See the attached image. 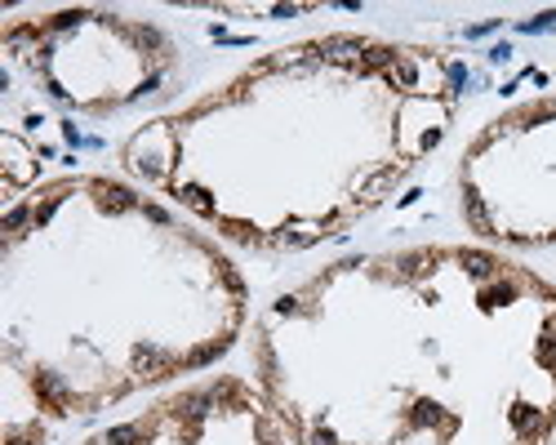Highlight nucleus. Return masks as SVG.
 <instances>
[{
  "mask_svg": "<svg viewBox=\"0 0 556 445\" xmlns=\"http://www.w3.org/2000/svg\"><path fill=\"white\" fill-rule=\"evenodd\" d=\"M294 445H547L556 285L485 245L326 263L250 326Z\"/></svg>",
  "mask_w": 556,
  "mask_h": 445,
  "instance_id": "obj_1",
  "label": "nucleus"
},
{
  "mask_svg": "<svg viewBox=\"0 0 556 445\" xmlns=\"http://www.w3.org/2000/svg\"><path fill=\"white\" fill-rule=\"evenodd\" d=\"M245 321L227 250L125 178L63 174L5 205L0 366L50 423L210 370Z\"/></svg>",
  "mask_w": 556,
  "mask_h": 445,
  "instance_id": "obj_3",
  "label": "nucleus"
},
{
  "mask_svg": "<svg viewBox=\"0 0 556 445\" xmlns=\"http://www.w3.org/2000/svg\"><path fill=\"white\" fill-rule=\"evenodd\" d=\"M80 445H294L245 374H210L156 396L148 410L89 432Z\"/></svg>",
  "mask_w": 556,
  "mask_h": 445,
  "instance_id": "obj_6",
  "label": "nucleus"
},
{
  "mask_svg": "<svg viewBox=\"0 0 556 445\" xmlns=\"http://www.w3.org/2000/svg\"><path fill=\"white\" fill-rule=\"evenodd\" d=\"M458 85L432 44L330 31L143 120L116 161L218 241L299 254L356 228L445 143Z\"/></svg>",
  "mask_w": 556,
  "mask_h": 445,
  "instance_id": "obj_2",
  "label": "nucleus"
},
{
  "mask_svg": "<svg viewBox=\"0 0 556 445\" xmlns=\"http://www.w3.org/2000/svg\"><path fill=\"white\" fill-rule=\"evenodd\" d=\"M468 228L498 245H556V89L498 112L458 161Z\"/></svg>",
  "mask_w": 556,
  "mask_h": 445,
  "instance_id": "obj_5",
  "label": "nucleus"
},
{
  "mask_svg": "<svg viewBox=\"0 0 556 445\" xmlns=\"http://www.w3.org/2000/svg\"><path fill=\"white\" fill-rule=\"evenodd\" d=\"M0 54H5V89L27 85L45 107L89 120L161 94L178 63L174 40L156 23L112 10L10 18Z\"/></svg>",
  "mask_w": 556,
  "mask_h": 445,
  "instance_id": "obj_4",
  "label": "nucleus"
}]
</instances>
